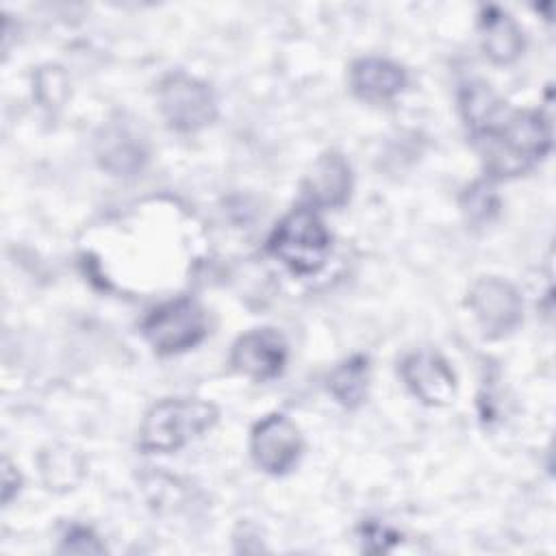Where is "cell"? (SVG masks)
<instances>
[{"instance_id": "obj_17", "label": "cell", "mask_w": 556, "mask_h": 556, "mask_svg": "<svg viewBox=\"0 0 556 556\" xmlns=\"http://www.w3.org/2000/svg\"><path fill=\"white\" fill-rule=\"evenodd\" d=\"M59 552L63 554H102L104 545L100 539L85 526H72L63 539Z\"/></svg>"}, {"instance_id": "obj_7", "label": "cell", "mask_w": 556, "mask_h": 556, "mask_svg": "<svg viewBox=\"0 0 556 556\" xmlns=\"http://www.w3.org/2000/svg\"><path fill=\"white\" fill-rule=\"evenodd\" d=\"M252 456L267 473H287L302 454V437L285 415H267L252 430Z\"/></svg>"}, {"instance_id": "obj_13", "label": "cell", "mask_w": 556, "mask_h": 556, "mask_svg": "<svg viewBox=\"0 0 556 556\" xmlns=\"http://www.w3.org/2000/svg\"><path fill=\"white\" fill-rule=\"evenodd\" d=\"M98 159L111 174L132 176L146 163V148L128 128L109 126L98 139Z\"/></svg>"}, {"instance_id": "obj_11", "label": "cell", "mask_w": 556, "mask_h": 556, "mask_svg": "<svg viewBox=\"0 0 556 556\" xmlns=\"http://www.w3.org/2000/svg\"><path fill=\"white\" fill-rule=\"evenodd\" d=\"M352 87L358 98L380 102L397 96L406 87V74L400 65L387 59H361L350 72Z\"/></svg>"}, {"instance_id": "obj_5", "label": "cell", "mask_w": 556, "mask_h": 556, "mask_svg": "<svg viewBox=\"0 0 556 556\" xmlns=\"http://www.w3.org/2000/svg\"><path fill=\"white\" fill-rule=\"evenodd\" d=\"M143 334L159 354H176L204 339L206 319L195 302L174 300L161 304L146 317Z\"/></svg>"}, {"instance_id": "obj_14", "label": "cell", "mask_w": 556, "mask_h": 556, "mask_svg": "<svg viewBox=\"0 0 556 556\" xmlns=\"http://www.w3.org/2000/svg\"><path fill=\"white\" fill-rule=\"evenodd\" d=\"M460 111L465 124L478 139L493 132L506 117L504 102L480 80L467 83L460 89Z\"/></svg>"}, {"instance_id": "obj_9", "label": "cell", "mask_w": 556, "mask_h": 556, "mask_svg": "<svg viewBox=\"0 0 556 556\" xmlns=\"http://www.w3.org/2000/svg\"><path fill=\"white\" fill-rule=\"evenodd\" d=\"M400 374L406 387L430 406H443L452 400L456 380L452 369L447 367L445 358L432 350H417L408 354L402 365Z\"/></svg>"}, {"instance_id": "obj_1", "label": "cell", "mask_w": 556, "mask_h": 556, "mask_svg": "<svg viewBox=\"0 0 556 556\" xmlns=\"http://www.w3.org/2000/svg\"><path fill=\"white\" fill-rule=\"evenodd\" d=\"M486 169L493 176H517L543 159L552 146V126L539 111H517L482 137Z\"/></svg>"}, {"instance_id": "obj_6", "label": "cell", "mask_w": 556, "mask_h": 556, "mask_svg": "<svg viewBox=\"0 0 556 556\" xmlns=\"http://www.w3.org/2000/svg\"><path fill=\"white\" fill-rule=\"evenodd\" d=\"M469 308L489 339L513 332L521 321V295L517 289L495 276L480 278L469 291Z\"/></svg>"}, {"instance_id": "obj_12", "label": "cell", "mask_w": 556, "mask_h": 556, "mask_svg": "<svg viewBox=\"0 0 556 556\" xmlns=\"http://www.w3.org/2000/svg\"><path fill=\"white\" fill-rule=\"evenodd\" d=\"M480 37H482L484 54L500 65L513 63L523 50L521 28L515 24V20L506 11L497 7L482 9Z\"/></svg>"}, {"instance_id": "obj_19", "label": "cell", "mask_w": 556, "mask_h": 556, "mask_svg": "<svg viewBox=\"0 0 556 556\" xmlns=\"http://www.w3.org/2000/svg\"><path fill=\"white\" fill-rule=\"evenodd\" d=\"M17 489H20V476H17V471H13L9 460H4L2 463V502L9 504Z\"/></svg>"}, {"instance_id": "obj_8", "label": "cell", "mask_w": 556, "mask_h": 556, "mask_svg": "<svg viewBox=\"0 0 556 556\" xmlns=\"http://www.w3.org/2000/svg\"><path fill=\"white\" fill-rule=\"evenodd\" d=\"M230 363L243 376L265 382L282 374L287 363V343L278 330L258 328L237 339Z\"/></svg>"}, {"instance_id": "obj_10", "label": "cell", "mask_w": 556, "mask_h": 556, "mask_svg": "<svg viewBox=\"0 0 556 556\" xmlns=\"http://www.w3.org/2000/svg\"><path fill=\"white\" fill-rule=\"evenodd\" d=\"M302 189L313 206H343L352 189V172L348 161L339 152L321 154L308 172Z\"/></svg>"}, {"instance_id": "obj_2", "label": "cell", "mask_w": 556, "mask_h": 556, "mask_svg": "<svg viewBox=\"0 0 556 556\" xmlns=\"http://www.w3.org/2000/svg\"><path fill=\"white\" fill-rule=\"evenodd\" d=\"M217 419V408L202 400H163L154 404L141 424V447L167 454L208 430Z\"/></svg>"}, {"instance_id": "obj_4", "label": "cell", "mask_w": 556, "mask_h": 556, "mask_svg": "<svg viewBox=\"0 0 556 556\" xmlns=\"http://www.w3.org/2000/svg\"><path fill=\"white\" fill-rule=\"evenodd\" d=\"M159 104L169 128L195 132L208 126L217 115L213 89L187 74H169L159 87Z\"/></svg>"}, {"instance_id": "obj_18", "label": "cell", "mask_w": 556, "mask_h": 556, "mask_svg": "<svg viewBox=\"0 0 556 556\" xmlns=\"http://www.w3.org/2000/svg\"><path fill=\"white\" fill-rule=\"evenodd\" d=\"M361 541L367 552H389L400 541V534L378 521H365L361 526Z\"/></svg>"}, {"instance_id": "obj_16", "label": "cell", "mask_w": 556, "mask_h": 556, "mask_svg": "<svg viewBox=\"0 0 556 556\" xmlns=\"http://www.w3.org/2000/svg\"><path fill=\"white\" fill-rule=\"evenodd\" d=\"M500 208V200L495 191L486 182H476L463 193V211L476 224L489 222Z\"/></svg>"}, {"instance_id": "obj_3", "label": "cell", "mask_w": 556, "mask_h": 556, "mask_svg": "<svg viewBox=\"0 0 556 556\" xmlns=\"http://www.w3.org/2000/svg\"><path fill=\"white\" fill-rule=\"evenodd\" d=\"M330 232L311 208L291 211L271 232L267 250L293 274H315L330 254Z\"/></svg>"}, {"instance_id": "obj_15", "label": "cell", "mask_w": 556, "mask_h": 556, "mask_svg": "<svg viewBox=\"0 0 556 556\" xmlns=\"http://www.w3.org/2000/svg\"><path fill=\"white\" fill-rule=\"evenodd\" d=\"M367 380H369V365H367V358L358 354L348 358L332 371L328 387L341 406L356 408L367 397Z\"/></svg>"}]
</instances>
